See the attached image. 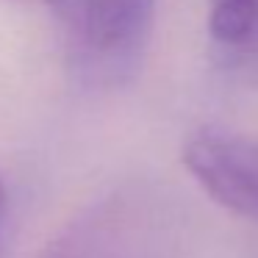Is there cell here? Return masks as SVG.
Wrapping results in <instances>:
<instances>
[{
	"instance_id": "6da1fadb",
	"label": "cell",
	"mask_w": 258,
	"mask_h": 258,
	"mask_svg": "<svg viewBox=\"0 0 258 258\" xmlns=\"http://www.w3.org/2000/svg\"><path fill=\"white\" fill-rule=\"evenodd\" d=\"M180 158L217 206L258 222V139L200 125L186 136Z\"/></svg>"
},
{
	"instance_id": "7a4b0ae2",
	"label": "cell",
	"mask_w": 258,
	"mask_h": 258,
	"mask_svg": "<svg viewBox=\"0 0 258 258\" xmlns=\"http://www.w3.org/2000/svg\"><path fill=\"white\" fill-rule=\"evenodd\" d=\"M70 36L92 50H114L139 36L125 0H47Z\"/></svg>"
},
{
	"instance_id": "3957f363",
	"label": "cell",
	"mask_w": 258,
	"mask_h": 258,
	"mask_svg": "<svg viewBox=\"0 0 258 258\" xmlns=\"http://www.w3.org/2000/svg\"><path fill=\"white\" fill-rule=\"evenodd\" d=\"M208 34L225 50H258V0H208Z\"/></svg>"
},
{
	"instance_id": "277c9868",
	"label": "cell",
	"mask_w": 258,
	"mask_h": 258,
	"mask_svg": "<svg viewBox=\"0 0 258 258\" xmlns=\"http://www.w3.org/2000/svg\"><path fill=\"white\" fill-rule=\"evenodd\" d=\"M125 3H128V12H131V20H134L136 31H142L147 23V17H150L153 0H125Z\"/></svg>"
},
{
	"instance_id": "5b68a950",
	"label": "cell",
	"mask_w": 258,
	"mask_h": 258,
	"mask_svg": "<svg viewBox=\"0 0 258 258\" xmlns=\"http://www.w3.org/2000/svg\"><path fill=\"white\" fill-rule=\"evenodd\" d=\"M0 206H3V189H0Z\"/></svg>"
}]
</instances>
